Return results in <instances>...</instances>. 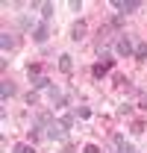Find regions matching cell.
Returning a JSON list of instances; mask_svg holds the SVG:
<instances>
[{"label":"cell","mask_w":147,"mask_h":153,"mask_svg":"<svg viewBox=\"0 0 147 153\" xmlns=\"http://www.w3.org/2000/svg\"><path fill=\"white\" fill-rule=\"evenodd\" d=\"M115 53H118V56H124V59L135 56V41H132L127 33H121V36H118V41H115Z\"/></svg>","instance_id":"6da1fadb"},{"label":"cell","mask_w":147,"mask_h":153,"mask_svg":"<svg viewBox=\"0 0 147 153\" xmlns=\"http://www.w3.org/2000/svg\"><path fill=\"white\" fill-rule=\"evenodd\" d=\"M47 138H50V141H65V138H68V127H65L62 121H53V124L47 127Z\"/></svg>","instance_id":"7a4b0ae2"},{"label":"cell","mask_w":147,"mask_h":153,"mask_svg":"<svg viewBox=\"0 0 147 153\" xmlns=\"http://www.w3.org/2000/svg\"><path fill=\"white\" fill-rule=\"evenodd\" d=\"M112 6H115V9H121L124 15H129V12H135V9H141V3H138V0H115Z\"/></svg>","instance_id":"3957f363"},{"label":"cell","mask_w":147,"mask_h":153,"mask_svg":"<svg viewBox=\"0 0 147 153\" xmlns=\"http://www.w3.org/2000/svg\"><path fill=\"white\" fill-rule=\"evenodd\" d=\"M0 47H3V53L15 50V47H18V38H15V33H0Z\"/></svg>","instance_id":"277c9868"},{"label":"cell","mask_w":147,"mask_h":153,"mask_svg":"<svg viewBox=\"0 0 147 153\" xmlns=\"http://www.w3.org/2000/svg\"><path fill=\"white\" fill-rule=\"evenodd\" d=\"M47 38H50V27H47V24H38L36 30H33V41H36V44H44Z\"/></svg>","instance_id":"5b68a950"},{"label":"cell","mask_w":147,"mask_h":153,"mask_svg":"<svg viewBox=\"0 0 147 153\" xmlns=\"http://www.w3.org/2000/svg\"><path fill=\"white\" fill-rule=\"evenodd\" d=\"M85 33H88L85 21H76V24L71 27V41H82V38H85Z\"/></svg>","instance_id":"8992f818"},{"label":"cell","mask_w":147,"mask_h":153,"mask_svg":"<svg viewBox=\"0 0 147 153\" xmlns=\"http://www.w3.org/2000/svg\"><path fill=\"white\" fill-rule=\"evenodd\" d=\"M112 71V59H103V62H97L91 68V74H94V79H100V76H106Z\"/></svg>","instance_id":"52a82bcc"},{"label":"cell","mask_w":147,"mask_h":153,"mask_svg":"<svg viewBox=\"0 0 147 153\" xmlns=\"http://www.w3.org/2000/svg\"><path fill=\"white\" fill-rule=\"evenodd\" d=\"M15 91H18V88H15V82H9V79H3V82H0V100H3V103H6L9 97H15Z\"/></svg>","instance_id":"ba28073f"},{"label":"cell","mask_w":147,"mask_h":153,"mask_svg":"<svg viewBox=\"0 0 147 153\" xmlns=\"http://www.w3.org/2000/svg\"><path fill=\"white\" fill-rule=\"evenodd\" d=\"M59 71H62V74H71L74 71V56L71 53H62V56H59Z\"/></svg>","instance_id":"9c48e42d"},{"label":"cell","mask_w":147,"mask_h":153,"mask_svg":"<svg viewBox=\"0 0 147 153\" xmlns=\"http://www.w3.org/2000/svg\"><path fill=\"white\" fill-rule=\"evenodd\" d=\"M15 27H18V30H36L38 24H33V18H30V15H21V18L15 21Z\"/></svg>","instance_id":"30bf717a"},{"label":"cell","mask_w":147,"mask_h":153,"mask_svg":"<svg viewBox=\"0 0 147 153\" xmlns=\"http://www.w3.org/2000/svg\"><path fill=\"white\" fill-rule=\"evenodd\" d=\"M50 85H53V82H50V79H47V76H33V91H38V88H50Z\"/></svg>","instance_id":"8fae6325"},{"label":"cell","mask_w":147,"mask_h":153,"mask_svg":"<svg viewBox=\"0 0 147 153\" xmlns=\"http://www.w3.org/2000/svg\"><path fill=\"white\" fill-rule=\"evenodd\" d=\"M38 9H41V18H44V21H50V18H53V9H56V6H53V3H41Z\"/></svg>","instance_id":"7c38bea8"},{"label":"cell","mask_w":147,"mask_h":153,"mask_svg":"<svg viewBox=\"0 0 147 153\" xmlns=\"http://www.w3.org/2000/svg\"><path fill=\"white\" fill-rule=\"evenodd\" d=\"M74 115H76L79 121H88V118H91V109H88V106H76V109H74Z\"/></svg>","instance_id":"4fadbf2b"},{"label":"cell","mask_w":147,"mask_h":153,"mask_svg":"<svg viewBox=\"0 0 147 153\" xmlns=\"http://www.w3.org/2000/svg\"><path fill=\"white\" fill-rule=\"evenodd\" d=\"M135 59H138V62H144V59H147V44H144V41L135 44Z\"/></svg>","instance_id":"5bb4252c"},{"label":"cell","mask_w":147,"mask_h":153,"mask_svg":"<svg viewBox=\"0 0 147 153\" xmlns=\"http://www.w3.org/2000/svg\"><path fill=\"white\" fill-rule=\"evenodd\" d=\"M132 112H135L132 103H121V106H118V115H121V118H127V115H132Z\"/></svg>","instance_id":"9a60e30c"},{"label":"cell","mask_w":147,"mask_h":153,"mask_svg":"<svg viewBox=\"0 0 147 153\" xmlns=\"http://www.w3.org/2000/svg\"><path fill=\"white\" fill-rule=\"evenodd\" d=\"M118 153H138V150L132 144H127V138H124V141H118Z\"/></svg>","instance_id":"2e32d148"},{"label":"cell","mask_w":147,"mask_h":153,"mask_svg":"<svg viewBox=\"0 0 147 153\" xmlns=\"http://www.w3.org/2000/svg\"><path fill=\"white\" fill-rule=\"evenodd\" d=\"M59 121H62V124H65V127H68V130H71V127H74V121H76V115H62V118H59Z\"/></svg>","instance_id":"e0dca14e"},{"label":"cell","mask_w":147,"mask_h":153,"mask_svg":"<svg viewBox=\"0 0 147 153\" xmlns=\"http://www.w3.org/2000/svg\"><path fill=\"white\" fill-rule=\"evenodd\" d=\"M15 153H36V147H33V144H18Z\"/></svg>","instance_id":"ac0fdd59"},{"label":"cell","mask_w":147,"mask_h":153,"mask_svg":"<svg viewBox=\"0 0 147 153\" xmlns=\"http://www.w3.org/2000/svg\"><path fill=\"white\" fill-rule=\"evenodd\" d=\"M132 133L141 135V133H144V124H141V121H135V124H132Z\"/></svg>","instance_id":"d6986e66"},{"label":"cell","mask_w":147,"mask_h":153,"mask_svg":"<svg viewBox=\"0 0 147 153\" xmlns=\"http://www.w3.org/2000/svg\"><path fill=\"white\" fill-rule=\"evenodd\" d=\"M27 103H30V106H36V103H38V94H36V91H30V94H27Z\"/></svg>","instance_id":"ffe728a7"},{"label":"cell","mask_w":147,"mask_h":153,"mask_svg":"<svg viewBox=\"0 0 147 153\" xmlns=\"http://www.w3.org/2000/svg\"><path fill=\"white\" fill-rule=\"evenodd\" d=\"M82 153H100V147H97V144H85V147H82Z\"/></svg>","instance_id":"44dd1931"},{"label":"cell","mask_w":147,"mask_h":153,"mask_svg":"<svg viewBox=\"0 0 147 153\" xmlns=\"http://www.w3.org/2000/svg\"><path fill=\"white\" fill-rule=\"evenodd\" d=\"M68 6H71L74 12H82V3H79V0H71V3H68Z\"/></svg>","instance_id":"7402d4cb"},{"label":"cell","mask_w":147,"mask_h":153,"mask_svg":"<svg viewBox=\"0 0 147 153\" xmlns=\"http://www.w3.org/2000/svg\"><path fill=\"white\" fill-rule=\"evenodd\" d=\"M138 109H147V91H144L141 97H138Z\"/></svg>","instance_id":"603a6c76"}]
</instances>
